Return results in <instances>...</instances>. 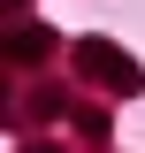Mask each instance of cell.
<instances>
[{
  "label": "cell",
  "mask_w": 145,
  "mask_h": 153,
  "mask_svg": "<svg viewBox=\"0 0 145 153\" xmlns=\"http://www.w3.org/2000/svg\"><path fill=\"white\" fill-rule=\"evenodd\" d=\"M84 54H92V69H99V76H115L122 92H138V69H130L122 54H107V46H84Z\"/></svg>",
  "instance_id": "cell-1"
}]
</instances>
